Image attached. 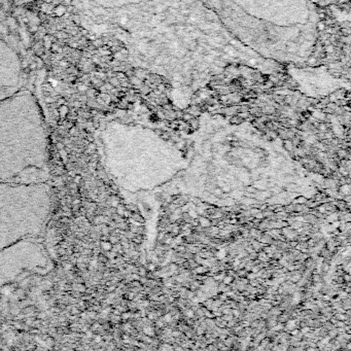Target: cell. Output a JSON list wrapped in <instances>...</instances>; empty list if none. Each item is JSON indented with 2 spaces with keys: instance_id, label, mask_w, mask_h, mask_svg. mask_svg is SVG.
<instances>
[{
  "instance_id": "17",
  "label": "cell",
  "mask_w": 351,
  "mask_h": 351,
  "mask_svg": "<svg viewBox=\"0 0 351 351\" xmlns=\"http://www.w3.org/2000/svg\"><path fill=\"white\" fill-rule=\"evenodd\" d=\"M225 276V273H221V274H217V275H214V280L215 281H222V279Z\"/></svg>"
},
{
  "instance_id": "19",
  "label": "cell",
  "mask_w": 351,
  "mask_h": 351,
  "mask_svg": "<svg viewBox=\"0 0 351 351\" xmlns=\"http://www.w3.org/2000/svg\"><path fill=\"white\" fill-rule=\"evenodd\" d=\"M317 210H318L319 213H325V212H326L325 205H323V206H317Z\"/></svg>"
},
{
  "instance_id": "14",
  "label": "cell",
  "mask_w": 351,
  "mask_h": 351,
  "mask_svg": "<svg viewBox=\"0 0 351 351\" xmlns=\"http://www.w3.org/2000/svg\"><path fill=\"white\" fill-rule=\"evenodd\" d=\"M185 315H187V318H188V319H194V317H195V310H193V309H187V310H185Z\"/></svg>"
},
{
  "instance_id": "2",
  "label": "cell",
  "mask_w": 351,
  "mask_h": 351,
  "mask_svg": "<svg viewBox=\"0 0 351 351\" xmlns=\"http://www.w3.org/2000/svg\"><path fill=\"white\" fill-rule=\"evenodd\" d=\"M45 183L0 182V250L43 230L50 213Z\"/></svg>"
},
{
  "instance_id": "5",
  "label": "cell",
  "mask_w": 351,
  "mask_h": 351,
  "mask_svg": "<svg viewBox=\"0 0 351 351\" xmlns=\"http://www.w3.org/2000/svg\"><path fill=\"white\" fill-rule=\"evenodd\" d=\"M318 7H325V6H330V5H337V4H342V3H347L350 0H312Z\"/></svg>"
},
{
  "instance_id": "10",
  "label": "cell",
  "mask_w": 351,
  "mask_h": 351,
  "mask_svg": "<svg viewBox=\"0 0 351 351\" xmlns=\"http://www.w3.org/2000/svg\"><path fill=\"white\" fill-rule=\"evenodd\" d=\"M301 301H302V293H300L298 292L293 293V296H292V303L293 304H299Z\"/></svg>"
},
{
  "instance_id": "1",
  "label": "cell",
  "mask_w": 351,
  "mask_h": 351,
  "mask_svg": "<svg viewBox=\"0 0 351 351\" xmlns=\"http://www.w3.org/2000/svg\"><path fill=\"white\" fill-rule=\"evenodd\" d=\"M222 27L256 55L301 65L314 54L320 17L312 0H203Z\"/></svg>"
},
{
  "instance_id": "4",
  "label": "cell",
  "mask_w": 351,
  "mask_h": 351,
  "mask_svg": "<svg viewBox=\"0 0 351 351\" xmlns=\"http://www.w3.org/2000/svg\"><path fill=\"white\" fill-rule=\"evenodd\" d=\"M50 270V259L39 243L27 238L0 250V285L15 280L25 271Z\"/></svg>"
},
{
  "instance_id": "25",
  "label": "cell",
  "mask_w": 351,
  "mask_h": 351,
  "mask_svg": "<svg viewBox=\"0 0 351 351\" xmlns=\"http://www.w3.org/2000/svg\"><path fill=\"white\" fill-rule=\"evenodd\" d=\"M45 2H52V0H45Z\"/></svg>"
},
{
  "instance_id": "8",
  "label": "cell",
  "mask_w": 351,
  "mask_h": 351,
  "mask_svg": "<svg viewBox=\"0 0 351 351\" xmlns=\"http://www.w3.org/2000/svg\"><path fill=\"white\" fill-rule=\"evenodd\" d=\"M225 256H227V250L221 247L215 252V259H225Z\"/></svg>"
},
{
  "instance_id": "6",
  "label": "cell",
  "mask_w": 351,
  "mask_h": 351,
  "mask_svg": "<svg viewBox=\"0 0 351 351\" xmlns=\"http://www.w3.org/2000/svg\"><path fill=\"white\" fill-rule=\"evenodd\" d=\"M198 221H199V225H200L201 227H203V228H209L211 225L210 219H208L207 217H205L204 215H202V216H199L198 217Z\"/></svg>"
},
{
  "instance_id": "18",
  "label": "cell",
  "mask_w": 351,
  "mask_h": 351,
  "mask_svg": "<svg viewBox=\"0 0 351 351\" xmlns=\"http://www.w3.org/2000/svg\"><path fill=\"white\" fill-rule=\"evenodd\" d=\"M338 156L340 157V159H345V157L347 156V151L345 149H341L338 151Z\"/></svg>"
},
{
  "instance_id": "20",
  "label": "cell",
  "mask_w": 351,
  "mask_h": 351,
  "mask_svg": "<svg viewBox=\"0 0 351 351\" xmlns=\"http://www.w3.org/2000/svg\"><path fill=\"white\" fill-rule=\"evenodd\" d=\"M180 334L181 332H179V330H174V332H171V336L174 337V338H177V337L180 336Z\"/></svg>"
},
{
  "instance_id": "22",
  "label": "cell",
  "mask_w": 351,
  "mask_h": 351,
  "mask_svg": "<svg viewBox=\"0 0 351 351\" xmlns=\"http://www.w3.org/2000/svg\"><path fill=\"white\" fill-rule=\"evenodd\" d=\"M255 276H256V274H254V273H249V274H247V279L248 280H254V278H255Z\"/></svg>"
},
{
  "instance_id": "15",
  "label": "cell",
  "mask_w": 351,
  "mask_h": 351,
  "mask_svg": "<svg viewBox=\"0 0 351 351\" xmlns=\"http://www.w3.org/2000/svg\"><path fill=\"white\" fill-rule=\"evenodd\" d=\"M233 276H231V275H225V277H224V279H222V282L225 283V285H229V284H231L232 283V281H233Z\"/></svg>"
},
{
  "instance_id": "16",
  "label": "cell",
  "mask_w": 351,
  "mask_h": 351,
  "mask_svg": "<svg viewBox=\"0 0 351 351\" xmlns=\"http://www.w3.org/2000/svg\"><path fill=\"white\" fill-rule=\"evenodd\" d=\"M144 333H146V335H148V336H154V330L153 327H150V326L145 327V329H144Z\"/></svg>"
},
{
  "instance_id": "13",
  "label": "cell",
  "mask_w": 351,
  "mask_h": 351,
  "mask_svg": "<svg viewBox=\"0 0 351 351\" xmlns=\"http://www.w3.org/2000/svg\"><path fill=\"white\" fill-rule=\"evenodd\" d=\"M162 319H163L164 322H166V323H170V322L173 321V317H172L171 313H166V314L162 317Z\"/></svg>"
},
{
  "instance_id": "23",
  "label": "cell",
  "mask_w": 351,
  "mask_h": 351,
  "mask_svg": "<svg viewBox=\"0 0 351 351\" xmlns=\"http://www.w3.org/2000/svg\"><path fill=\"white\" fill-rule=\"evenodd\" d=\"M147 268H148V270H149V271L154 272V270H156V268H157V267H156V265H154V264H150V265H148V267H147Z\"/></svg>"
},
{
  "instance_id": "21",
  "label": "cell",
  "mask_w": 351,
  "mask_h": 351,
  "mask_svg": "<svg viewBox=\"0 0 351 351\" xmlns=\"http://www.w3.org/2000/svg\"><path fill=\"white\" fill-rule=\"evenodd\" d=\"M301 332H302V335H305L306 333L310 332V327L309 326H303L302 330H301Z\"/></svg>"
},
{
  "instance_id": "12",
  "label": "cell",
  "mask_w": 351,
  "mask_h": 351,
  "mask_svg": "<svg viewBox=\"0 0 351 351\" xmlns=\"http://www.w3.org/2000/svg\"><path fill=\"white\" fill-rule=\"evenodd\" d=\"M296 321L295 320H287V322H286V327L285 329L287 330H289V332H291L292 330H293V329H296Z\"/></svg>"
},
{
  "instance_id": "7",
  "label": "cell",
  "mask_w": 351,
  "mask_h": 351,
  "mask_svg": "<svg viewBox=\"0 0 351 351\" xmlns=\"http://www.w3.org/2000/svg\"><path fill=\"white\" fill-rule=\"evenodd\" d=\"M339 193L344 197L346 195H350V185L349 183H344L343 185H341L339 188Z\"/></svg>"
},
{
  "instance_id": "11",
  "label": "cell",
  "mask_w": 351,
  "mask_h": 351,
  "mask_svg": "<svg viewBox=\"0 0 351 351\" xmlns=\"http://www.w3.org/2000/svg\"><path fill=\"white\" fill-rule=\"evenodd\" d=\"M187 214L190 215V217L192 219H197L200 215L198 214V212L196 211V209H188L187 210Z\"/></svg>"
},
{
  "instance_id": "3",
  "label": "cell",
  "mask_w": 351,
  "mask_h": 351,
  "mask_svg": "<svg viewBox=\"0 0 351 351\" xmlns=\"http://www.w3.org/2000/svg\"><path fill=\"white\" fill-rule=\"evenodd\" d=\"M48 145L36 129H0V182H13L26 171L40 169Z\"/></svg>"
},
{
  "instance_id": "9",
  "label": "cell",
  "mask_w": 351,
  "mask_h": 351,
  "mask_svg": "<svg viewBox=\"0 0 351 351\" xmlns=\"http://www.w3.org/2000/svg\"><path fill=\"white\" fill-rule=\"evenodd\" d=\"M209 269L207 268L206 266H198L197 268L195 269V273H197V274H204V273L208 272Z\"/></svg>"
},
{
  "instance_id": "24",
  "label": "cell",
  "mask_w": 351,
  "mask_h": 351,
  "mask_svg": "<svg viewBox=\"0 0 351 351\" xmlns=\"http://www.w3.org/2000/svg\"><path fill=\"white\" fill-rule=\"evenodd\" d=\"M313 280H314V282H319L320 281V276L319 275H314L313 276Z\"/></svg>"
}]
</instances>
